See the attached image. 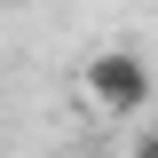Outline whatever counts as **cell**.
Instances as JSON below:
<instances>
[{
  "label": "cell",
  "instance_id": "6da1fadb",
  "mask_svg": "<svg viewBox=\"0 0 158 158\" xmlns=\"http://www.w3.org/2000/svg\"><path fill=\"white\" fill-rule=\"evenodd\" d=\"M87 103H95L103 118H127V127H135V118L150 111V63H142L135 48H95V63H87Z\"/></svg>",
  "mask_w": 158,
  "mask_h": 158
},
{
  "label": "cell",
  "instance_id": "3957f363",
  "mask_svg": "<svg viewBox=\"0 0 158 158\" xmlns=\"http://www.w3.org/2000/svg\"><path fill=\"white\" fill-rule=\"evenodd\" d=\"M79 158H118V150H79Z\"/></svg>",
  "mask_w": 158,
  "mask_h": 158
},
{
  "label": "cell",
  "instance_id": "7a4b0ae2",
  "mask_svg": "<svg viewBox=\"0 0 158 158\" xmlns=\"http://www.w3.org/2000/svg\"><path fill=\"white\" fill-rule=\"evenodd\" d=\"M118 158H158V135H150V127H142V118H135V142H127V150H118Z\"/></svg>",
  "mask_w": 158,
  "mask_h": 158
}]
</instances>
